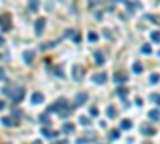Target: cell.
Returning a JSON list of instances; mask_svg holds the SVG:
<instances>
[{"mask_svg": "<svg viewBox=\"0 0 160 144\" xmlns=\"http://www.w3.org/2000/svg\"><path fill=\"white\" fill-rule=\"evenodd\" d=\"M2 91H3L5 94H8V96H11V99H13L15 103H21V101L24 99V94H26V88H23V86H13V90L3 88Z\"/></svg>", "mask_w": 160, "mask_h": 144, "instance_id": "6da1fadb", "label": "cell"}, {"mask_svg": "<svg viewBox=\"0 0 160 144\" xmlns=\"http://www.w3.org/2000/svg\"><path fill=\"white\" fill-rule=\"evenodd\" d=\"M149 117L152 119V120H160V111L158 109H152L149 112Z\"/></svg>", "mask_w": 160, "mask_h": 144, "instance_id": "5bb4252c", "label": "cell"}, {"mask_svg": "<svg viewBox=\"0 0 160 144\" xmlns=\"http://www.w3.org/2000/svg\"><path fill=\"white\" fill-rule=\"evenodd\" d=\"M83 72H85V71H83L80 66H75V67H74V72H72L74 79H75V80H80L82 77H83Z\"/></svg>", "mask_w": 160, "mask_h": 144, "instance_id": "ba28073f", "label": "cell"}, {"mask_svg": "<svg viewBox=\"0 0 160 144\" xmlns=\"http://www.w3.org/2000/svg\"><path fill=\"white\" fill-rule=\"evenodd\" d=\"M80 123H82V125H85V127H88V125L91 123V120H88L87 117H80Z\"/></svg>", "mask_w": 160, "mask_h": 144, "instance_id": "4316f807", "label": "cell"}, {"mask_svg": "<svg viewBox=\"0 0 160 144\" xmlns=\"http://www.w3.org/2000/svg\"><path fill=\"white\" fill-rule=\"evenodd\" d=\"M42 133H43V136L48 138V139H54L56 136H58V133L53 131V130H48V128H42Z\"/></svg>", "mask_w": 160, "mask_h": 144, "instance_id": "30bf717a", "label": "cell"}, {"mask_svg": "<svg viewBox=\"0 0 160 144\" xmlns=\"http://www.w3.org/2000/svg\"><path fill=\"white\" fill-rule=\"evenodd\" d=\"M3 43H5V38H3V37H2V35H0V46H2V45H3Z\"/></svg>", "mask_w": 160, "mask_h": 144, "instance_id": "836d02e7", "label": "cell"}, {"mask_svg": "<svg viewBox=\"0 0 160 144\" xmlns=\"http://www.w3.org/2000/svg\"><path fill=\"white\" fill-rule=\"evenodd\" d=\"M32 144H42V142H40V141H34Z\"/></svg>", "mask_w": 160, "mask_h": 144, "instance_id": "d590c367", "label": "cell"}, {"mask_svg": "<svg viewBox=\"0 0 160 144\" xmlns=\"http://www.w3.org/2000/svg\"><path fill=\"white\" fill-rule=\"evenodd\" d=\"M11 26H13V21H11V16L10 15L5 13V15L0 16V27H2V31L8 32L11 29Z\"/></svg>", "mask_w": 160, "mask_h": 144, "instance_id": "7a4b0ae2", "label": "cell"}, {"mask_svg": "<svg viewBox=\"0 0 160 144\" xmlns=\"http://www.w3.org/2000/svg\"><path fill=\"white\" fill-rule=\"evenodd\" d=\"M95 61H96L98 66H101L102 63H104V56L101 55V51H96V53H95Z\"/></svg>", "mask_w": 160, "mask_h": 144, "instance_id": "e0dca14e", "label": "cell"}, {"mask_svg": "<svg viewBox=\"0 0 160 144\" xmlns=\"http://www.w3.org/2000/svg\"><path fill=\"white\" fill-rule=\"evenodd\" d=\"M117 114H119V112H117V109L114 107V106H109V107H107V115H109L110 119H115Z\"/></svg>", "mask_w": 160, "mask_h": 144, "instance_id": "9a60e30c", "label": "cell"}, {"mask_svg": "<svg viewBox=\"0 0 160 144\" xmlns=\"http://www.w3.org/2000/svg\"><path fill=\"white\" fill-rule=\"evenodd\" d=\"M150 99H152L154 103H157V104L160 106V93H154L152 96H150Z\"/></svg>", "mask_w": 160, "mask_h": 144, "instance_id": "cb8c5ba5", "label": "cell"}, {"mask_svg": "<svg viewBox=\"0 0 160 144\" xmlns=\"http://www.w3.org/2000/svg\"><path fill=\"white\" fill-rule=\"evenodd\" d=\"M34 59H35V51L29 50V51L24 53V61H26V64H32Z\"/></svg>", "mask_w": 160, "mask_h": 144, "instance_id": "9c48e42d", "label": "cell"}, {"mask_svg": "<svg viewBox=\"0 0 160 144\" xmlns=\"http://www.w3.org/2000/svg\"><path fill=\"white\" fill-rule=\"evenodd\" d=\"M91 80L95 82V83H104L107 80V74L106 72H98V74H95V75L91 77Z\"/></svg>", "mask_w": 160, "mask_h": 144, "instance_id": "8992f818", "label": "cell"}, {"mask_svg": "<svg viewBox=\"0 0 160 144\" xmlns=\"http://www.w3.org/2000/svg\"><path fill=\"white\" fill-rule=\"evenodd\" d=\"M146 18L149 19V21H154V23L160 24V16H150V15H146Z\"/></svg>", "mask_w": 160, "mask_h": 144, "instance_id": "603a6c76", "label": "cell"}, {"mask_svg": "<svg viewBox=\"0 0 160 144\" xmlns=\"http://www.w3.org/2000/svg\"><path fill=\"white\" fill-rule=\"evenodd\" d=\"M133 72H135V74H141V72H143V64H141L139 61H135V63H133Z\"/></svg>", "mask_w": 160, "mask_h": 144, "instance_id": "2e32d148", "label": "cell"}, {"mask_svg": "<svg viewBox=\"0 0 160 144\" xmlns=\"http://www.w3.org/2000/svg\"><path fill=\"white\" fill-rule=\"evenodd\" d=\"M144 144H152V142H144Z\"/></svg>", "mask_w": 160, "mask_h": 144, "instance_id": "8d00e7d4", "label": "cell"}, {"mask_svg": "<svg viewBox=\"0 0 160 144\" xmlns=\"http://www.w3.org/2000/svg\"><path fill=\"white\" fill-rule=\"evenodd\" d=\"M117 94L120 96V98H125V96L128 94V88H125V86H119V88H117Z\"/></svg>", "mask_w": 160, "mask_h": 144, "instance_id": "ac0fdd59", "label": "cell"}, {"mask_svg": "<svg viewBox=\"0 0 160 144\" xmlns=\"http://www.w3.org/2000/svg\"><path fill=\"white\" fill-rule=\"evenodd\" d=\"M0 80H3V82H8V79H6V75H5V71L0 67Z\"/></svg>", "mask_w": 160, "mask_h": 144, "instance_id": "83f0119b", "label": "cell"}, {"mask_svg": "<svg viewBox=\"0 0 160 144\" xmlns=\"http://www.w3.org/2000/svg\"><path fill=\"white\" fill-rule=\"evenodd\" d=\"M141 51H143V53H150V51H152V48H150L149 45H143V48H141Z\"/></svg>", "mask_w": 160, "mask_h": 144, "instance_id": "f1b7e54d", "label": "cell"}, {"mask_svg": "<svg viewBox=\"0 0 160 144\" xmlns=\"http://www.w3.org/2000/svg\"><path fill=\"white\" fill-rule=\"evenodd\" d=\"M31 101H32V104H40V103H43V94H42V93H34L32 98H31Z\"/></svg>", "mask_w": 160, "mask_h": 144, "instance_id": "8fae6325", "label": "cell"}, {"mask_svg": "<svg viewBox=\"0 0 160 144\" xmlns=\"http://www.w3.org/2000/svg\"><path fill=\"white\" fill-rule=\"evenodd\" d=\"M40 122L42 123H50V120L46 119V114H43V115H40Z\"/></svg>", "mask_w": 160, "mask_h": 144, "instance_id": "f546056e", "label": "cell"}, {"mask_svg": "<svg viewBox=\"0 0 160 144\" xmlns=\"http://www.w3.org/2000/svg\"><path fill=\"white\" fill-rule=\"evenodd\" d=\"M40 5V0H29V10L31 11H37Z\"/></svg>", "mask_w": 160, "mask_h": 144, "instance_id": "7c38bea8", "label": "cell"}, {"mask_svg": "<svg viewBox=\"0 0 160 144\" xmlns=\"http://www.w3.org/2000/svg\"><path fill=\"white\" fill-rule=\"evenodd\" d=\"M141 133L146 134V136H154L157 131H155L154 127H150L149 123H143V125H141Z\"/></svg>", "mask_w": 160, "mask_h": 144, "instance_id": "277c9868", "label": "cell"}, {"mask_svg": "<svg viewBox=\"0 0 160 144\" xmlns=\"http://www.w3.org/2000/svg\"><path fill=\"white\" fill-rule=\"evenodd\" d=\"M75 130V125L74 123H64L63 125V133H72Z\"/></svg>", "mask_w": 160, "mask_h": 144, "instance_id": "4fadbf2b", "label": "cell"}, {"mask_svg": "<svg viewBox=\"0 0 160 144\" xmlns=\"http://www.w3.org/2000/svg\"><path fill=\"white\" fill-rule=\"evenodd\" d=\"M74 42H80V34H77V35H74Z\"/></svg>", "mask_w": 160, "mask_h": 144, "instance_id": "1f68e13d", "label": "cell"}, {"mask_svg": "<svg viewBox=\"0 0 160 144\" xmlns=\"http://www.w3.org/2000/svg\"><path fill=\"white\" fill-rule=\"evenodd\" d=\"M114 82L119 83V85L128 82V74H127L125 71H117V72L114 74Z\"/></svg>", "mask_w": 160, "mask_h": 144, "instance_id": "3957f363", "label": "cell"}, {"mask_svg": "<svg viewBox=\"0 0 160 144\" xmlns=\"http://www.w3.org/2000/svg\"><path fill=\"white\" fill-rule=\"evenodd\" d=\"M2 109H5V103L0 99V111H2Z\"/></svg>", "mask_w": 160, "mask_h": 144, "instance_id": "d6a6232c", "label": "cell"}, {"mask_svg": "<svg viewBox=\"0 0 160 144\" xmlns=\"http://www.w3.org/2000/svg\"><path fill=\"white\" fill-rule=\"evenodd\" d=\"M2 123L5 125V127H13V125H16V122H13L10 117H3V119H2Z\"/></svg>", "mask_w": 160, "mask_h": 144, "instance_id": "d6986e66", "label": "cell"}, {"mask_svg": "<svg viewBox=\"0 0 160 144\" xmlns=\"http://www.w3.org/2000/svg\"><path fill=\"white\" fill-rule=\"evenodd\" d=\"M120 127L123 128V130H130L131 127H133V123H131L130 120H122V123H120Z\"/></svg>", "mask_w": 160, "mask_h": 144, "instance_id": "ffe728a7", "label": "cell"}, {"mask_svg": "<svg viewBox=\"0 0 160 144\" xmlns=\"http://www.w3.org/2000/svg\"><path fill=\"white\" fill-rule=\"evenodd\" d=\"M87 99H88V94H87V93H79L77 96H75V101H74L75 107H79V106H82V104L85 103Z\"/></svg>", "mask_w": 160, "mask_h": 144, "instance_id": "52a82bcc", "label": "cell"}, {"mask_svg": "<svg viewBox=\"0 0 160 144\" xmlns=\"http://www.w3.org/2000/svg\"><path fill=\"white\" fill-rule=\"evenodd\" d=\"M0 58H2V56H0Z\"/></svg>", "mask_w": 160, "mask_h": 144, "instance_id": "74e56055", "label": "cell"}, {"mask_svg": "<svg viewBox=\"0 0 160 144\" xmlns=\"http://www.w3.org/2000/svg\"><path fill=\"white\" fill-rule=\"evenodd\" d=\"M88 40L96 42V40H98V34H96V32H90V34H88Z\"/></svg>", "mask_w": 160, "mask_h": 144, "instance_id": "484cf974", "label": "cell"}, {"mask_svg": "<svg viewBox=\"0 0 160 144\" xmlns=\"http://www.w3.org/2000/svg\"><path fill=\"white\" fill-rule=\"evenodd\" d=\"M158 80H160V75L158 74H152V75H150V83H158Z\"/></svg>", "mask_w": 160, "mask_h": 144, "instance_id": "d4e9b609", "label": "cell"}, {"mask_svg": "<svg viewBox=\"0 0 160 144\" xmlns=\"http://www.w3.org/2000/svg\"><path fill=\"white\" fill-rule=\"evenodd\" d=\"M6 144H8V142H6Z\"/></svg>", "mask_w": 160, "mask_h": 144, "instance_id": "f35d334b", "label": "cell"}, {"mask_svg": "<svg viewBox=\"0 0 160 144\" xmlns=\"http://www.w3.org/2000/svg\"><path fill=\"white\" fill-rule=\"evenodd\" d=\"M54 144H67V141L64 139V141H58V142H54Z\"/></svg>", "mask_w": 160, "mask_h": 144, "instance_id": "e575fe53", "label": "cell"}, {"mask_svg": "<svg viewBox=\"0 0 160 144\" xmlns=\"http://www.w3.org/2000/svg\"><path fill=\"white\" fill-rule=\"evenodd\" d=\"M90 114L93 115V117H96V115H98V109H96V107H91V109H90Z\"/></svg>", "mask_w": 160, "mask_h": 144, "instance_id": "4dcf8cb0", "label": "cell"}, {"mask_svg": "<svg viewBox=\"0 0 160 144\" xmlns=\"http://www.w3.org/2000/svg\"><path fill=\"white\" fill-rule=\"evenodd\" d=\"M45 24H46V19L45 18H39V19H37V23H35V32H37V35H40L43 32Z\"/></svg>", "mask_w": 160, "mask_h": 144, "instance_id": "5b68a950", "label": "cell"}, {"mask_svg": "<svg viewBox=\"0 0 160 144\" xmlns=\"http://www.w3.org/2000/svg\"><path fill=\"white\" fill-rule=\"evenodd\" d=\"M120 138V131L119 130H112L110 131V139H119Z\"/></svg>", "mask_w": 160, "mask_h": 144, "instance_id": "7402d4cb", "label": "cell"}, {"mask_svg": "<svg viewBox=\"0 0 160 144\" xmlns=\"http://www.w3.org/2000/svg\"><path fill=\"white\" fill-rule=\"evenodd\" d=\"M150 38H152L154 42H160V31H155L150 34Z\"/></svg>", "mask_w": 160, "mask_h": 144, "instance_id": "44dd1931", "label": "cell"}]
</instances>
